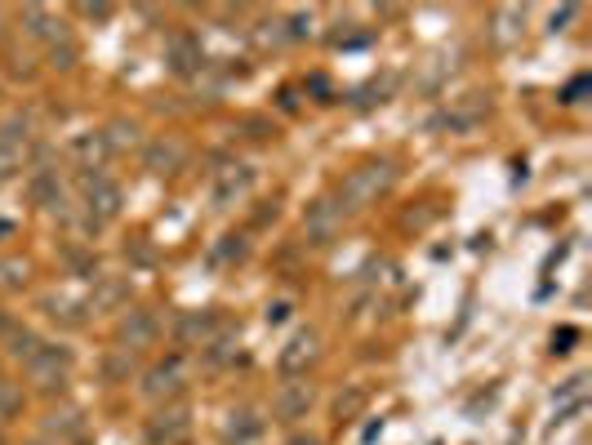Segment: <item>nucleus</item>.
<instances>
[{
    "label": "nucleus",
    "instance_id": "nucleus-7",
    "mask_svg": "<svg viewBox=\"0 0 592 445\" xmlns=\"http://www.w3.org/2000/svg\"><path fill=\"white\" fill-rule=\"evenodd\" d=\"M250 187H254V170L250 165H223L219 174H214V205L219 210H232L236 201H245L250 196Z\"/></svg>",
    "mask_w": 592,
    "mask_h": 445
},
{
    "label": "nucleus",
    "instance_id": "nucleus-25",
    "mask_svg": "<svg viewBox=\"0 0 592 445\" xmlns=\"http://www.w3.org/2000/svg\"><path fill=\"white\" fill-rule=\"evenodd\" d=\"M290 445H321L317 437H303V432H299V437H290Z\"/></svg>",
    "mask_w": 592,
    "mask_h": 445
},
{
    "label": "nucleus",
    "instance_id": "nucleus-10",
    "mask_svg": "<svg viewBox=\"0 0 592 445\" xmlns=\"http://www.w3.org/2000/svg\"><path fill=\"white\" fill-rule=\"evenodd\" d=\"M156 334H161V325H156V316H152V312H143V308L125 312V316H121V325H116V339L125 343V352H134V348H152Z\"/></svg>",
    "mask_w": 592,
    "mask_h": 445
},
{
    "label": "nucleus",
    "instance_id": "nucleus-6",
    "mask_svg": "<svg viewBox=\"0 0 592 445\" xmlns=\"http://www.w3.org/2000/svg\"><path fill=\"white\" fill-rule=\"evenodd\" d=\"M312 401H317L312 383H303V379L281 383V392L272 397V414H276V423H299V419H308Z\"/></svg>",
    "mask_w": 592,
    "mask_h": 445
},
{
    "label": "nucleus",
    "instance_id": "nucleus-13",
    "mask_svg": "<svg viewBox=\"0 0 592 445\" xmlns=\"http://www.w3.org/2000/svg\"><path fill=\"white\" fill-rule=\"evenodd\" d=\"M201 63H205L201 41H196V36H174L170 41V72L174 76H192V72H201Z\"/></svg>",
    "mask_w": 592,
    "mask_h": 445
},
{
    "label": "nucleus",
    "instance_id": "nucleus-11",
    "mask_svg": "<svg viewBox=\"0 0 592 445\" xmlns=\"http://www.w3.org/2000/svg\"><path fill=\"white\" fill-rule=\"evenodd\" d=\"M183 161H187V147L179 138H156V143L143 152V165L152 174H174V170H183Z\"/></svg>",
    "mask_w": 592,
    "mask_h": 445
},
{
    "label": "nucleus",
    "instance_id": "nucleus-20",
    "mask_svg": "<svg viewBox=\"0 0 592 445\" xmlns=\"http://www.w3.org/2000/svg\"><path fill=\"white\" fill-rule=\"evenodd\" d=\"M32 196L45 205V210H54L58 196H63V192H58V178H54V174H36V178H32Z\"/></svg>",
    "mask_w": 592,
    "mask_h": 445
},
{
    "label": "nucleus",
    "instance_id": "nucleus-14",
    "mask_svg": "<svg viewBox=\"0 0 592 445\" xmlns=\"http://www.w3.org/2000/svg\"><path fill=\"white\" fill-rule=\"evenodd\" d=\"M32 134H36V121H32L27 112H14L5 125H0V143H5V147H18V152L32 143Z\"/></svg>",
    "mask_w": 592,
    "mask_h": 445
},
{
    "label": "nucleus",
    "instance_id": "nucleus-16",
    "mask_svg": "<svg viewBox=\"0 0 592 445\" xmlns=\"http://www.w3.org/2000/svg\"><path fill=\"white\" fill-rule=\"evenodd\" d=\"M486 94H468L463 98V103L455 107V112H450V130H472V125L481 121V116H486Z\"/></svg>",
    "mask_w": 592,
    "mask_h": 445
},
{
    "label": "nucleus",
    "instance_id": "nucleus-2",
    "mask_svg": "<svg viewBox=\"0 0 592 445\" xmlns=\"http://www.w3.org/2000/svg\"><path fill=\"white\" fill-rule=\"evenodd\" d=\"M23 365H27V379H32L36 388L54 392V388H63L67 374H72V352H67L63 343H41Z\"/></svg>",
    "mask_w": 592,
    "mask_h": 445
},
{
    "label": "nucleus",
    "instance_id": "nucleus-9",
    "mask_svg": "<svg viewBox=\"0 0 592 445\" xmlns=\"http://www.w3.org/2000/svg\"><path fill=\"white\" fill-rule=\"evenodd\" d=\"M85 201H90V219H94V227H98V223H112L116 214H121V187H116L112 178L94 174V178H90V187H85Z\"/></svg>",
    "mask_w": 592,
    "mask_h": 445
},
{
    "label": "nucleus",
    "instance_id": "nucleus-18",
    "mask_svg": "<svg viewBox=\"0 0 592 445\" xmlns=\"http://www.w3.org/2000/svg\"><path fill=\"white\" fill-rule=\"evenodd\" d=\"M263 432V419L254 410H236L232 419H228V441L232 445H245V441H254Z\"/></svg>",
    "mask_w": 592,
    "mask_h": 445
},
{
    "label": "nucleus",
    "instance_id": "nucleus-24",
    "mask_svg": "<svg viewBox=\"0 0 592 445\" xmlns=\"http://www.w3.org/2000/svg\"><path fill=\"white\" fill-rule=\"evenodd\" d=\"M285 312H290V303H276V308H268V321H285Z\"/></svg>",
    "mask_w": 592,
    "mask_h": 445
},
{
    "label": "nucleus",
    "instance_id": "nucleus-26",
    "mask_svg": "<svg viewBox=\"0 0 592 445\" xmlns=\"http://www.w3.org/2000/svg\"><path fill=\"white\" fill-rule=\"evenodd\" d=\"M36 445H63V441H36Z\"/></svg>",
    "mask_w": 592,
    "mask_h": 445
},
{
    "label": "nucleus",
    "instance_id": "nucleus-22",
    "mask_svg": "<svg viewBox=\"0 0 592 445\" xmlns=\"http://www.w3.org/2000/svg\"><path fill=\"white\" fill-rule=\"evenodd\" d=\"M85 423H81V414L76 410H67V414H49V432L54 437H63V432H81Z\"/></svg>",
    "mask_w": 592,
    "mask_h": 445
},
{
    "label": "nucleus",
    "instance_id": "nucleus-12",
    "mask_svg": "<svg viewBox=\"0 0 592 445\" xmlns=\"http://www.w3.org/2000/svg\"><path fill=\"white\" fill-rule=\"evenodd\" d=\"M174 334H179V343H187V348H205V343L219 334V316L214 312H187Z\"/></svg>",
    "mask_w": 592,
    "mask_h": 445
},
{
    "label": "nucleus",
    "instance_id": "nucleus-19",
    "mask_svg": "<svg viewBox=\"0 0 592 445\" xmlns=\"http://www.w3.org/2000/svg\"><path fill=\"white\" fill-rule=\"evenodd\" d=\"M18 410H23V392H18V383L0 379V423L18 419Z\"/></svg>",
    "mask_w": 592,
    "mask_h": 445
},
{
    "label": "nucleus",
    "instance_id": "nucleus-15",
    "mask_svg": "<svg viewBox=\"0 0 592 445\" xmlns=\"http://www.w3.org/2000/svg\"><path fill=\"white\" fill-rule=\"evenodd\" d=\"M23 23H27V36H36V41L58 45V36H63V32H58V23L45 14L41 5H27V9H23Z\"/></svg>",
    "mask_w": 592,
    "mask_h": 445
},
{
    "label": "nucleus",
    "instance_id": "nucleus-1",
    "mask_svg": "<svg viewBox=\"0 0 592 445\" xmlns=\"http://www.w3.org/2000/svg\"><path fill=\"white\" fill-rule=\"evenodd\" d=\"M392 183H397L392 161H365V165H357V170L343 178V187H339V210L343 214L370 210V205H379V196L392 192Z\"/></svg>",
    "mask_w": 592,
    "mask_h": 445
},
{
    "label": "nucleus",
    "instance_id": "nucleus-3",
    "mask_svg": "<svg viewBox=\"0 0 592 445\" xmlns=\"http://www.w3.org/2000/svg\"><path fill=\"white\" fill-rule=\"evenodd\" d=\"M183 388H187V365H183V356H165V361H156L152 370L143 374V397H152V401H179L183 397Z\"/></svg>",
    "mask_w": 592,
    "mask_h": 445
},
{
    "label": "nucleus",
    "instance_id": "nucleus-8",
    "mask_svg": "<svg viewBox=\"0 0 592 445\" xmlns=\"http://www.w3.org/2000/svg\"><path fill=\"white\" fill-rule=\"evenodd\" d=\"M343 219H348V214H343L334 201H317V205H308V214H303V236H308L312 245H330L334 236H339Z\"/></svg>",
    "mask_w": 592,
    "mask_h": 445
},
{
    "label": "nucleus",
    "instance_id": "nucleus-17",
    "mask_svg": "<svg viewBox=\"0 0 592 445\" xmlns=\"http://www.w3.org/2000/svg\"><path fill=\"white\" fill-rule=\"evenodd\" d=\"M112 156V147H107V138L103 134H85V138H76V161L85 165V170H98V165Z\"/></svg>",
    "mask_w": 592,
    "mask_h": 445
},
{
    "label": "nucleus",
    "instance_id": "nucleus-23",
    "mask_svg": "<svg viewBox=\"0 0 592 445\" xmlns=\"http://www.w3.org/2000/svg\"><path fill=\"white\" fill-rule=\"evenodd\" d=\"M18 165H23V152H18V147H5L0 143V178H9L18 170Z\"/></svg>",
    "mask_w": 592,
    "mask_h": 445
},
{
    "label": "nucleus",
    "instance_id": "nucleus-4",
    "mask_svg": "<svg viewBox=\"0 0 592 445\" xmlns=\"http://www.w3.org/2000/svg\"><path fill=\"white\" fill-rule=\"evenodd\" d=\"M187 437H192V410L183 401H170L147 423V441L152 445H187Z\"/></svg>",
    "mask_w": 592,
    "mask_h": 445
},
{
    "label": "nucleus",
    "instance_id": "nucleus-5",
    "mask_svg": "<svg viewBox=\"0 0 592 445\" xmlns=\"http://www.w3.org/2000/svg\"><path fill=\"white\" fill-rule=\"evenodd\" d=\"M321 356V339L317 330H299L290 343L281 348V356H276V365H281L285 379H299V374H308V365Z\"/></svg>",
    "mask_w": 592,
    "mask_h": 445
},
{
    "label": "nucleus",
    "instance_id": "nucleus-21",
    "mask_svg": "<svg viewBox=\"0 0 592 445\" xmlns=\"http://www.w3.org/2000/svg\"><path fill=\"white\" fill-rule=\"evenodd\" d=\"M361 405H365V392H361V388H352L348 397H339V401H334V419H339V423L357 419V414H361Z\"/></svg>",
    "mask_w": 592,
    "mask_h": 445
}]
</instances>
